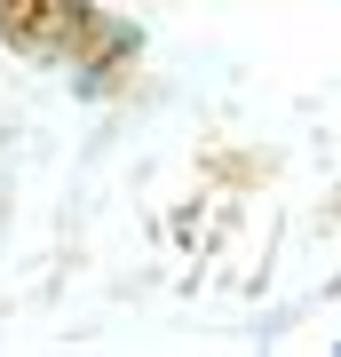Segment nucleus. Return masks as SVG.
<instances>
[{"label": "nucleus", "mask_w": 341, "mask_h": 357, "mask_svg": "<svg viewBox=\"0 0 341 357\" xmlns=\"http://www.w3.org/2000/svg\"><path fill=\"white\" fill-rule=\"evenodd\" d=\"M0 40L32 64H88L112 32L88 0H0Z\"/></svg>", "instance_id": "f257e3e1"}]
</instances>
